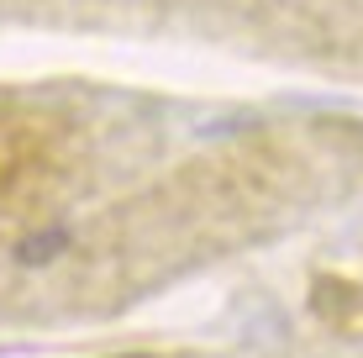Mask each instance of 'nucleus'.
Segmentation results:
<instances>
[{
    "instance_id": "1",
    "label": "nucleus",
    "mask_w": 363,
    "mask_h": 358,
    "mask_svg": "<svg viewBox=\"0 0 363 358\" xmlns=\"http://www.w3.org/2000/svg\"><path fill=\"white\" fill-rule=\"evenodd\" d=\"M64 232H37V237L32 242H21V248H16V258H21V264H43V258H53V253H64Z\"/></svg>"
}]
</instances>
